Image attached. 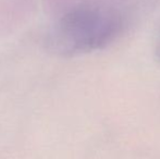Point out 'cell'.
Segmentation results:
<instances>
[{
    "instance_id": "cell-2",
    "label": "cell",
    "mask_w": 160,
    "mask_h": 159,
    "mask_svg": "<svg viewBox=\"0 0 160 159\" xmlns=\"http://www.w3.org/2000/svg\"><path fill=\"white\" fill-rule=\"evenodd\" d=\"M155 56H156L157 60L160 61V32L158 35V38L156 42V47H155Z\"/></svg>"
},
{
    "instance_id": "cell-1",
    "label": "cell",
    "mask_w": 160,
    "mask_h": 159,
    "mask_svg": "<svg viewBox=\"0 0 160 159\" xmlns=\"http://www.w3.org/2000/svg\"><path fill=\"white\" fill-rule=\"evenodd\" d=\"M122 30L118 12L91 2H81L65 10L47 33L49 51L72 57L101 49L113 42Z\"/></svg>"
}]
</instances>
